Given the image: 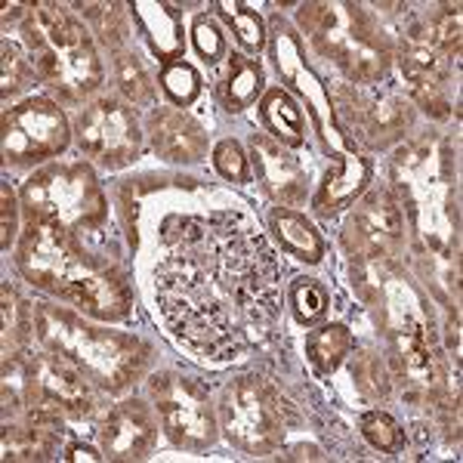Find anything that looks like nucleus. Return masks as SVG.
Here are the masks:
<instances>
[{"label": "nucleus", "mask_w": 463, "mask_h": 463, "mask_svg": "<svg viewBox=\"0 0 463 463\" xmlns=\"http://www.w3.org/2000/svg\"><path fill=\"white\" fill-rule=\"evenodd\" d=\"M155 303L189 353L216 364L235 362L281 312L279 260L248 216H183L167 226L155 266Z\"/></svg>", "instance_id": "nucleus-1"}, {"label": "nucleus", "mask_w": 463, "mask_h": 463, "mask_svg": "<svg viewBox=\"0 0 463 463\" xmlns=\"http://www.w3.org/2000/svg\"><path fill=\"white\" fill-rule=\"evenodd\" d=\"M19 266L37 288L53 290L93 318L118 321L127 316L130 297L121 275L109 263L80 250L71 232L56 222L28 220L19 241Z\"/></svg>", "instance_id": "nucleus-2"}, {"label": "nucleus", "mask_w": 463, "mask_h": 463, "mask_svg": "<svg viewBox=\"0 0 463 463\" xmlns=\"http://www.w3.org/2000/svg\"><path fill=\"white\" fill-rule=\"evenodd\" d=\"M34 327L43 346H50V353L62 355L87 380L106 390H124L146 362V349L139 346V340L124 337L118 331L90 327L56 306H41L34 312Z\"/></svg>", "instance_id": "nucleus-3"}, {"label": "nucleus", "mask_w": 463, "mask_h": 463, "mask_svg": "<svg viewBox=\"0 0 463 463\" xmlns=\"http://www.w3.org/2000/svg\"><path fill=\"white\" fill-rule=\"evenodd\" d=\"M22 28H25L37 74L62 90L69 99H80L102 84V65L93 41L84 25L65 10L53 4H37Z\"/></svg>", "instance_id": "nucleus-4"}, {"label": "nucleus", "mask_w": 463, "mask_h": 463, "mask_svg": "<svg viewBox=\"0 0 463 463\" xmlns=\"http://www.w3.org/2000/svg\"><path fill=\"white\" fill-rule=\"evenodd\" d=\"M318 53L331 56L349 78L374 84L386 69V50L374 22L353 4H309L300 13Z\"/></svg>", "instance_id": "nucleus-5"}, {"label": "nucleus", "mask_w": 463, "mask_h": 463, "mask_svg": "<svg viewBox=\"0 0 463 463\" xmlns=\"http://www.w3.org/2000/svg\"><path fill=\"white\" fill-rule=\"evenodd\" d=\"M28 220L56 222L74 232H90L106 220V195L84 164H59L34 174L22 189Z\"/></svg>", "instance_id": "nucleus-6"}, {"label": "nucleus", "mask_w": 463, "mask_h": 463, "mask_svg": "<svg viewBox=\"0 0 463 463\" xmlns=\"http://www.w3.org/2000/svg\"><path fill=\"white\" fill-rule=\"evenodd\" d=\"M222 430L229 442L248 454H266L281 442V414L272 392L253 377H241L222 392Z\"/></svg>", "instance_id": "nucleus-7"}, {"label": "nucleus", "mask_w": 463, "mask_h": 463, "mask_svg": "<svg viewBox=\"0 0 463 463\" xmlns=\"http://www.w3.org/2000/svg\"><path fill=\"white\" fill-rule=\"evenodd\" d=\"M152 399L158 405L167 436L183 448H207L216 439V417L207 392L195 380L179 374H161L152 380Z\"/></svg>", "instance_id": "nucleus-8"}, {"label": "nucleus", "mask_w": 463, "mask_h": 463, "mask_svg": "<svg viewBox=\"0 0 463 463\" xmlns=\"http://www.w3.org/2000/svg\"><path fill=\"white\" fill-rule=\"evenodd\" d=\"M28 405L32 417L59 420V414L84 417L96 402L84 374L62 355L47 353L28 362Z\"/></svg>", "instance_id": "nucleus-9"}, {"label": "nucleus", "mask_w": 463, "mask_h": 463, "mask_svg": "<svg viewBox=\"0 0 463 463\" xmlns=\"http://www.w3.org/2000/svg\"><path fill=\"white\" fill-rule=\"evenodd\" d=\"M69 143L65 115L50 99H28L4 118V155L13 164L43 161Z\"/></svg>", "instance_id": "nucleus-10"}, {"label": "nucleus", "mask_w": 463, "mask_h": 463, "mask_svg": "<svg viewBox=\"0 0 463 463\" xmlns=\"http://www.w3.org/2000/svg\"><path fill=\"white\" fill-rule=\"evenodd\" d=\"M78 143L90 158L102 161L106 167H121L139 152V121L130 106L102 99L80 115Z\"/></svg>", "instance_id": "nucleus-11"}, {"label": "nucleus", "mask_w": 463, "mask_h": 463, "mask_svg": "<svg viewBox=\"0 0 463 463\" xmlns=\"http://www.w3.org/2000/svg\"><path fill=\"white\" fill-rule=\"evenodd\" d=\"M402 211L390 192H371L362 204L355 207L353 220L346 222V241L358 257L380 260L390 257L395 244L402 241Z\"/></svg>", "instance_id": "nucleus-12"}, {"label": "nucleus", "mask_w": 463, "mask_h": 463, "mask_svg": "<svg viewBox=\"0 0 463 463\" xmlns=\"http://www.w3.org/2000/svg\"><path fill=\"white\" fill-rule=\"evenodd\" d=\"M155 436H158V423L152 417V408L133 399L109 414L102 448L109 460H143L152 451Z\"/></svg>", "instance_id": "nucleus-13"}, {"label": "nucleus", "mask_w": 463, "mask_h": 463, "mask_svg": "<svg viewBox=\"0 0 463 463\" xmlns=\"http://www.w3.org/2000/svg\"><path fill=\"white\" fill-rule=\"evenodd\" d=\"M253 164H257V174L263 179V185L272 192V198H279L281 204H297L306 192V174L300 161L294 155H288L275 139L269 137H253Z\"/></svg>", "instance_id": "nucleus-14"}, {"label": "nucleus", "mask_w": 463, "mask_h": 463, "mask_svg": "<svg viewBox=\"0 0 463 463\" xmlns=\"http://www.w3.org/2000/svg\"><path fill=\"white\" fill-rule=\"evenodd\" d=\"M152 146L164 161L192 164L204 155L207 137L198 121L176 109H161L152 118Z\"/></svg>", "instance_id": "nucleus-15"}, {"label": "nucleus", "mask_w": 463, "mask_h": 463, "mask_svg": "<svg viewBox=\"0 0 463 463\" xmlns=\"http://www.w3.org/2000/svg\"><path fill=\"white\" fill-rule=\"evenodd\" d=\"M371 176V164L358 155H343L331 164L327 170L325 183H321V192H318V211L331 213V211H340V207L353 204L358 192L364 189Z\"/></svg>", "instance_id": "nucleus-16"}, {"label": "nucleus", "mask_w": 463, "mask_h": 463, "mask_svg": "<svg viewBox=\"0 0 463 463\" xmlns=\"http://www.w3.org/2000/svg\"><path fill=\"white\" fill-rule=\"evenodd\" d=\"M395 346H399L402 364H405V374L420 386H430L436 377V364H432L430 353V340H427V327L423 321L414 318H402V325L395 327Z\"/></svg>", "instance_id": "nucleus-17"}, {"label": "nucleus", "mask_w": 463, "mask_h": 463, "mask_svg": "<svg viewBox=\"0 0 463 463\" xmlns=\"http://www.w3.org/2000/svg\"><path fill=\"white\" fill-rule=\"evenodd\" d=\"M272 229H275V235H279V241L285 244V250L306 260V263H318L321 253H325L321 238H318V232L312 229V222L300 213L288 211V207H279V211L272 213Z\"/></svg>", "instance_id": "nucleus-18"}, {"label": "nucleus", "mask_w": 463, "mask_h": 463, "mask_svg": "<svg viewBox=\"0 0 463 463\" xmlns=\"http://www.w3.org/2000/svg\"><path fill=\"white\" fill-rule=\"evenodd\" d=\"M349 349H353V334L343 325H325L306 337L309 362L316 364L321 374H331L334 368H340V362L349 355Z\"/></svg>", "instance_id": "nucleus-19"}, {"label": "nucleus", "mask_w": 463, "mask_h": 463, "mask_svg": "<svg viewBox=\"0 0 463 463\" xmlns=\"http://www.w3.org/2000/svg\"><path fill=\"white\" fill-rule=\"evenodd\" d=\"M263 121L281 143L288 146H300L303 143V118L297 102L290 99L281 87H272L263 99Z\"/></svg>", "instance_id": "nucleus-20"}, {"label": "nucleus", "mask_w": 463, "mask_h": 463, "mask_svg": "<svg viewBox=\"0 0 463 463\" xmlns=\"http://www.w3.org/2000/svg\"><path fill=\"white\" fill-rule=\"evenodd\" d=\"M133 10H137L139 22H143V28L148 32V37H152V47L158 50L161 56L176 59L179 53H183V32H179L174 13H170L167 6L137 4Z\"/></svg>", "instance_id": "nucleus-21"}, {"label": "nucleus", "mask_w": 463, "mask_h": 463, "mask_svg": "<svg viewBox=\"0 0 463 463\" xmlns=\"http://www.w3.org/2000/svg\"><path fill=\"white\" fill-rule=\"evenodd\" d=\"M263 90V69L260 62H253L248 56L232 53L229 62V78H226V106L229 111L248 109Z\"/></svg>", "instance_id": "nucleus-22"}, {"label": "nucleus", "mask_w": 463, "mask_h": 463, "mask_svg": "<svg viewBox=\"0 0 463 463\" xmlns=\"http://www.w3.org/2000/svg\"><path fill=\"white\" fill-rule=\"evenodd\" d=\"M362 432L371 445L380 448V451L395 454L405 448V430H402L390 414H383V411H368V414L362 417Z\"/></svg>", "instance_id": "nucleus-23"}, {"label": "nucleus", "mask_w": 463, "mask_h": 463, "mask_svg": "<svg viewBox=\"0 0 463 463\" xmlns=\"http://www.w3.org/2000/svg\"><path fill=\"white\" fill-rule=\"evenodd\" d=\"M0 294H4V353L10 358L16 355V346H22L28 334V309L10 285H4Z\"/></svg>", "instance_id": "nucleus-24"}, {"label": "nucleus", "mask_w": 463, "mask_h": 463, "mask_svg": "<svg viewBox=\"0 0 463 463\" xmlns=\"http://www.w3.org/2000/svg\"><path fill=\"white\" fill-rule=\"evenodd\" d=\"M216 10L229 19V25L235 28L238 41L248 50H260L266 43V32H263V19L244 4H216Z\"/></svg>", "instance_id": "nucleus-25"}, {"label": "nucleus", "mask_w": 463, "mask_h": 463, "mask_svg": "<svg viewBox=\"0 0 463 463\" xmlns=\"http://www.w3.org/2000/svg\"><path fill=\"white\" fill-rule=\"evenodd\" d=\"M290 306L300 321H318L327 312V290L316 279H297L290 285Z\"/></svg>", "instance_id": "nucleus-26"}, {"label": "nucleus", "mask_w": 463, "mask_h": 463, "mask_svg": "<svg viewBox=\"0 0 463 463\" xmlns=\"http://www.w3.org/2000/svg\"><path fill=\"white\" fill-rule=\"evenodd\" d=\"M115 74L127 99H133L137 106H146V102L152 99V80H148L143 62H139L137 56H118Z\"/></svg>", "instance_id": "nucleus-27"}, {"label": "nucleus", "mask_w": 463, "mask_h": 463, "mask_svg": "<svg viewBox=\"0 0 463 463\" xmlns=\"http://www.w3.org/2000/svg\"><path fill=\"white\" fill-rule=\"evenodd\" d=\"M161 84L167 90V96L179 106H189L192 99L201 93V78L192 65L185 62H167L161 71Z\"/></svg>", "instance_id": "nucleus-28"}, {"label": "nucleus", "mask_w": 463, "mask_h": 463, "mask_svg": "<svg viewBox=\"0 0 463 463\" xmlns=\"http://www.w3.org/2000/svg\"><path fill=\"white\" fill-rule=\"evenodd\" d=\"M32 62L25 59V53L16 47V43L6 41L4 43V62H0V80H4V96L10 99V96L22 93V90L28 87V80H32Z\"/></svg>", "instance_id": "nucleus-29"}, {"label": "nucleus", "mask_w": 463, "mask_h": 463, "mask_svg": "<svg viewBox=\"0 0 463 463\" xmlns=\"http://www.w3.org/2000/svg\"><path fill=\"white\" fill-rule=\"evenodd\" d=\"M213 164H216V170H220L222 176L232 179V183H248V158H244L241 146L232 143V139L216 146Z\"/></svg>", "instance_id": "nucleus-30"}, {"label": "nucleus", "mask_w": 463, "mask_h": 463, "mask_svg": "<svg viewBox=\"0 0 463 463\" xmlns=\"http://www.w3.org/2000/svg\"><path fill=\"white\" fill-rule=\"evenodd\" d=\"M192 34H195V47L198 53L207 59V62H220L222 53H226V37L220 34V28H216L213 19L201 16L195 22V28H192Z\"/></svg>", "instance_id": "nucleus-31"}, {"label": "nucleus", "mask_w": 463, "mask_h": 463, "mask_svg": "<svg viewBox=\"0 0 463 463\" xmlns=\"http://www.w3.org/2000/svg\"><path fill=\"white\" fill-rule=\"evenodd\" d=\"M436 47L442 53H458L460 47V13H448L436 25Z\"/></svg>", "instance_id": "nucleus-32"}, {"label": "nucleus", "mask_w": 463, "mask_h": 463, "mask_svg": "<svg viewBox=\"0 0 463 463\" xmlns=\"http://www.w3.org/2000/svg\"><path fill=\"white\" fill-rule=\"evenodd\" d=\"M0 198H4V216H0V229H4V250H10L13 238H16V229H19V222H16V198H13L10 185H4V189H0Z\"/></svg>", "instance_id": "nucleus-33"}, {"label": "nucleus", "mask_w": 463, "mask_h": 463, "mask_svg": "<svg viewBox=\"0 0 463 463\" xmlns=\"http://www.w3.org/2000/svg\"><path fill=\"white\" fill-rule=\"evenodd\" d=\"M62 458L65 460H99V454H96L93 448H87V445H69Z\"/></svg>", "instance_id": "nucleus-34"}]
</instances>
